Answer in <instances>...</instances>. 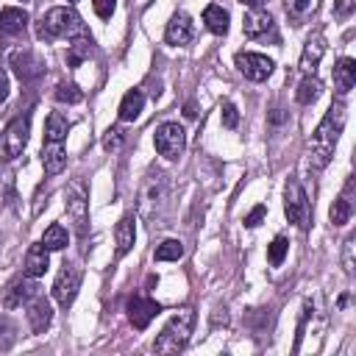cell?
Listing matches in <instances>:
<instances>
[{
	"mask_svg": "<svg viewBox=\"0 0 356 356\" xmlns=\"http://www.w3.org/2000/svg\"><path fill=\"white\" fill-rule=\"evenodd\" d=\"M11 67H14V72L19 75V81H25V83H31V81H36V78L44 75L42 58H39L36 53H31V50H17V53H11Z\"/></svg>",
	"mask_w": 356,
	"mask_h": 356,
	"instance_id": "8fae6325",
	"label": "cell"
},
{
	"mask_svg": "<svg viewBox=\"0 0 356 356\" xmlns=\"http://www.w3.org/2000/svg\"><path fill=\"white\" fill-rule=\"evenodd\" d=\"M92 8H95V14L100 19H108L114 14V8H117V0H92Z\"/></svg>",
	"mask_w": 356,
	"mask_h": 356,
	"instance_id": "8d00e7d4",
	"label": "cell"
},
{
	"mask_svg": "<svg viewBox=\"0 0 356 356\" xmlns=\"http://www.w3.org/2000/svg\"><path fill=\"white\" fill-rule=\"evenodd\" d=\"M42 164H44V172H47V175H58V172L67 167V150H64V142L44 139V145H42Z\"/></svg>",
	"mask_w": 356,
	"mask_h": 356,
	"instance_id": "e0dca14e",
	"label": "cell"
},
{
	"mask_svg": "<svg viewBox=\"0 0 356 356\" xmlns=\"http://www.w3.org/2000/svg\"><path fill=\"white\" fill-rule=\"evenodd\" d=\"M264 214H267V209H264L261 203H259V206H253V209H250V214L245 217V225H248V228H256V225L264 220Z\"/></svg>",
	"mask_w": 356,
	"mask_h": 356,
	"instance_id": "74e56055",
	"label": "cell"
},
{
	"mask_svg": "<svg viewBox=\"0 0 356 356\" xmlns=\"http://www.w3.org/2000/svg\"><path fill=\"white\" fill-rule=\"evenodd\" d=\"M64 203H67V214L72 220V228L78 236H86V222H89V200H86V189L81 186V181H70L64 189Z\"/></svg>",
	"mask_w": 356,
	"mask_h": 356,
	"instance_id": "5b68a950",
	"label": "cell"
},
{
	"mask_svg": "<svg viewBox=\"0 0 356 356\" xmlns=\"http://www.w3.org/2000/svg\"><path fill=\"white\" fill-rule=\"evenodd\" d=\"M83 95H81V89L78 86H67V83H61L58 89H56V100H61V103H78Z\"/></svg>",
	"mask_w": 356,
	"mask_h": 356,
	"instance_id": "836d02e7",
	"label": "cell"
},
{
	"mask_svg": "<svg viewBox=\"0 0 356 356\" xmlns=\"http://www.w3.org/2000/svg\"><path fill=\"white\" fill-rule=\"evenodd\" d=\"M67 131H70V122H67V117H64L61 111H50V114H47V120H44V139H53V142H64Z\"/></svg>",
	"mask_w": 356,
	"mask_h": 356,
	"instance_id": "4316f807",
	"label": "cell"
},
{
	"mask_svg": "<svg viewBox=\"0 0 356 356\" xmlns=\"http://www.w3.org/2000/svg\"><path fill=\"white\" fill-rule=\"evenodd\" d=\"M164 195H167V184H164V175L156 172L150 175V181L145 184V192H142V200H139V211L145 217L153 214V206H161L164 203Z\"/></svg>",
	"mask_w": 356,
	"mask_h": 356,
	"instance_id": "4fadbf2b",
	"label": "cell"
},
{
	"mask_svg": "<svg viewBox=\"0 0 356 356\" xmlns=\"http://www.w3.org/2000/svg\"><path fill=\"white\" fill-rule=\"evenodd\" d=\"M312 314H314V303L306 300V303H303V317H300V323H298V334H295V348H292V350L300 348V339H303V334H306V323H309Z\"/></svg>",
	"mask_w": 356,
	"mask_h": 356,
	"instance_id": "d6a6232c",
	"label": "cell"
},
{
	"mask_svg": "<svg viewBox=\"0 0 356 356\" xmlns=\"http://www.w3.org/2000/svg\"><path fill=\"white\" fill-rule=\"evenodd\" d=\"M184 114H186V117H195V114H197V111H195V103H186V111H184Z\"/></svg>",
	"mask_w": 356,
	"mask_h": 356,
	"instance_id": "7bdbcfd3",
	"label": "cell"
},
{
	"mask_svg": "<svg viewBox=\"0 0 356 356\" xmlns=\"http://www.w3.org/2000/svg\"><path fill=\"white\" fill-rule=\"evenodd\" d=\"M122 139H125V131L122 128H108L106 136H103V147L106 150H117L122 145Z\"/></svg>",
	"mask_w": 356,
	"mask_h": 356,
	"instance_id": "e575fe53",
	"label": "cell"
},
{
	"mask_svg": "<svg viewBox=\"0 0 356 356\" xmlns=\"http://www.w3.org/2000/svg\"><path fill=\"white\" fill-rule=\"evenodd\" d=\"M8 97V72L0 67V103Z\"/></svg>",
	"mask_w": 356,
	"mask_h": 356,
	"instance_id": "ab89813d",
	"label": "cell"
},
{
	"mask_svg": "<svg viewBox=\"0 0 356 356\" xmlns=\"http://www.w3.org/2000/svg\"><path fill=\"white\" fill-rule=\"evenodd\" d=\"M192 328H195V312L192 309L175 312L170 317V323L161 328V334L156 337L153 350L156 353H181L192 337Z\"/></svg>",
	"mask_w": 356,
	"mask_h": 356,
	"instance_id": "3957f363",
	"label": "cell"
},
{
	"mask_svg": "<svg viewBox=\"0 0 356 356\" xmlns=\"http://www.w3.org/2000/svg\"><path fill=\"white\" fill-rule=\"evenodd\" d=\"M284 211L289 217V222H295L300 231H306L312 225V206H309V195L298 181H286V192H284Z\"/></svg>",
	"mask_w": 356,
	"mask_h": 356,
	"instance_id": "277c9868",
	"label": "cell"
},
{
	"mask_svg": "<svg viewBox=\"0 0 356 356\" xmlns=\"http://www.w3.org/2000/svg\"><path fill=\"white\" fill-rule=\"evenodd\" d=\"M78 36H86V28H83L78 11L70 8V6L50 8L42 17V22H39V39H44V42H53V39H78Z\"/></svg>",
	"mask_w": 356,
	"mask_h": 356,
	"instance_id": "7a4b0ae2",
	"label": "cell"
},
{
	"mask_svg": "<svg viewBox=\"0 0 356 356\" xmlns=\"http://www.w3.org/2000/svg\"><path fill=\"white\" fill-rule=\"evenodd\" d=\"M320 95H323V83H320V78H314V75H306V78L298 83L295 100H298L300 106H312V103H314Z\"/></svg>",
	"mask_w": 356,
	"mask_h": 356,
	"instance_id": "484cf974",
	"label": "cell"
},
{
	"mask_svg": "<svg viewBox=\"0 0 356 356\" xmlns=\"http://www.w3.org/2000/svg\"><path fill=\"white\" fill-rule=\"evenodd\" d=\"M134 236H136V231H134V220H131V217H122V220L117 222V228H114L117 256H125V253L134 248Z\"/></svg>",
	"mask_w": 356,
	"mask_h": 356,
	"instance_id": "d4e9b609",
	"label": "cell"
},
{
	"mask_svg": "<svg viewBox=\"0 0 356 356\" xmlns=\"http://www.w3.org/2000/svg\"><path fill=\"white\" fill-rule=\"evenodd\" d=\"M342 264H345V273H348V275H353V236H348V239H345Z\"/></svg>",
	"mask_w": 356,
	"mask_h": 356,
	"instance_id": "f35d334b",
	"label": "cell"
},
{
	"mask_svg": "<svg viewBox=\"0 0 356 356\" xmlns=\"http://www.w3.org/2000/svg\"><path fill=\"white\" fill-rule=\"evenodd\" d=\"M242 31L248 39H264V36H275V22L264 8H250L242 19Z\"/></svg>",
	"mask_w": 356,
	"mask_h": 356,
	"instance_id": "30bf717a",
	"label": "cell"
},
{
	"mask_svg": "<svg viewBox=\"0 0 356 356\" xmlns=\"http://www.w3.org/2000/svg\"><path fill=\"white\" fill-rule=\"evenodd\" d=\"M153 145H156L159 156L175 161L186 147V131L178 122H161L156 128V134H153Z\"/></svg>",
	"mask_w": 356,
	"mask_h": 356,
	"instance_id": "8992f818",
	"label": "cell"
},
{
	"mask_svg": "<svg viewBox=\"0 0 356 356\" xmlns=\"http://www.w3.org/2000/svg\"><path fill=\"white\" fill-rule=\"evenodd\" d=\"M28 25V11L25 8H3L0 11V36H17Z\"/></svg>",
	"mask_w": 356,
	"mask_h": 356,
	"instance_id": "44dd1931",
	"label": "cell"
},
{
	"mask_svg": "<svg viewBox=\"0 0 356 356\" xmlns=\"http://www.w3.org/2000/svg\"><path fill=\"white\" fill-rule=\"evenodd\" d=\"M220 117H222V125H225V128H236V125H239V111H236V106H234L231 100L222 103Z\"/></svg>",
	"mask_w": 356,
	"mask_h": 356,
	"instance_id": "1f68e13d",
	"label": "cell"
},
{
	"mask_svg": "<svg viewBox=\"0 0 356 356\" xmlns=\"http://www.w3.org/2000/svg\"><path fill=\"white\" fill-rule=\"evenodd\" d=\"M239 3H245V6H250V8H261L267 0H239Z\"/></svg>",
	"mask_w": 356,
	"mask_h": 356,
	"instance_id": "60d3db41",
	"label": "cell"
},
{
	"mask_svg": "<svg viewBox=\"0 0 356 356\" xmlns=\"http://www.w3.org/2000/svg\"><path fill=\"white\" fill-rule=\"evenodd\" d=\"M203 25H206L211 33L225 36V33H228V11H225L222 6H217V3L206 6V8H203Z\"/></svg>",
	"mask_w": 356,
	"mask_h": 356,
	"instance_id": "603a6c76",
	"label": "cell"
},
{
	"mask_svg": "<svg viewBox=\"0 0 356 356\" xmlns=\"http://www.w3.org/2000/svg\"><path fill=\"white\" fill-rule=\"evenodd\" d=\"M156 261H178L184 256V242L181 239H164L159 248H156Z\"/></svg>",
	"mask_w": 356,
	"mask_h": 356,
	"instance_id": "f1b7e54d",
	"label": "cell"
},
{
	"mask_svg": "<svg viewBox=\"0 0 356 356\" xmlns=\"http://www.w3.org/2000/svg\"><path fill=\"white\" fill-rule=\"evenodd\" d=\"M50 317H53V309H50V303L42 295H36L33 300H28V323H31V331L33 334H42L50 325Z\"/></svg>",
	"mask_w": 356,
	"mask_h": 356,
	"instance_id": "ac0fdd59",
	"label": "cell"
},
{
	"mask_svg": "<svg viewBox=\"0 0 356 356\" xmlns=\"http://www.w3.org/2000/svg\"><path fill=\"white\" fill-rule=\"evenodd\" d=\"M50 267V256H47V248L39 242V245H31L28 253H25V275L28 278H39L44 275Z\"/></svg>",
	"mask_w": 356,
	"mask_h": 356,
	"instance_id": "ffe728a7",
	"label": "cell"
},
{
	"mask_svg": "<svg viewBox=\"0 0 356 356\" xmlns=\"http://www.w3.org/2000/svg\"><path fill=\"white\" fill-rule=\"evenodd\" d=\"M334 86L339 95H348L356 86V61L353 58H339L334 64Z\"/></svg>",
	"mask_w": 356,
	"mask_h": 356,
	"instance_id": "7402d4cb",
	"label": "cell"
},
{
	"mask_svg": "<svg viewBox=\"0 0 356 356\" xmlns=\"http://www.w3.org/2000/svg\"><path fill=\"white\" fill-rule=\"evenodd\" d=\"M284 6H286V14L298 19L312 8V0H284Z\"/></svg>",
	"mask_w": 356,
	"mask_h": 356,
	"instance_id": "d590c367",
	"label": "cell"
},
{
	"mask_svg": "<svg viewBox=\"0 0 356 356\" xmlns=\"http://www.w3.org/2000/svg\"><path fill=\"white\" fill-rule=\"evenodd\" d=\"M323 56H325V39H323V33H312L306 39V44H303V53H300V64H298L300 72L314 75V70H317Z\"/></svg>",
	"mask_w": 356,
	"mask_h": 356,
	"instance_id": "9a60e30c",
	"label": "cell"
},
{
	"mask_svg": "<svg viewBox=\"0 0 356 356\" xmlns=\"http://www.w3.org/2000/svg\"><path fill=\"white\" fill-rule=\"evenodd\" d=\"M67 228L64 225H58V222H53V225H47L44 228V234H42V245L47 248V250H61V248H67Z\"/></svg>",
	"mask_w": 356,
	"mask_h": 356,
	"instance_id": "83f0119b",
	"label": "cell"
},
{
	"mask_svg": "<svg viewBox=\"0 0 356 356\" xmlns=\"http://www.w3.org/2000/svg\"><path fill=\"white\" fill-rule=\"evenodd\" d=\"M70 3H72V0H70Z\"/></svg>",
	"mask_w": 356,
	"mask_h": 356,
	"instance_id": "ee69618b",
	"label": "cell"
},
{
	"mask_svg": "<svg viewBox=\"0 0 356 356\" xmlns=\"http://www.w3.org/2000/svg\"><path fill=\"white\" fill-rule=\"evenodd\" d=\"M353 178H348V184H345V192L334 200V206H331V211H328V217H331V222L334 225H345L348 220H350V214H353Z\"/></svg>",
	"mask_w": 356,
	"mask_h": 356,
	"instance_id": "d6986e66",
	"label": "cell"
},
{
	"mask_svg": "<svg viewBox=\"0 0 356 356\" xmlns=\"http://www.w3.org/2000/svg\"><path fill=\"white\" fill-rule=\"evenodd\" d=\"M281 120H284L281 108H273V114H270V122H281Z\"/></svg>",
	"mask_w": 356,
	"mask_h": 356,
	"instance_id": "b9f144b4",
	"label": "cell"
},
{
	"mask_svg": "<svg viewBox=\"0 0 356 356\" xmlns=\"http://www.w3.org/2000/svg\"><path fill=\"white\" fill-rule=\"evenodd\" d=\"M342 128H345V106L342 103H331V108L325 111V117L320 120V125L314 128V134L309 139V167L312 170L328 167Z\"/></svg>",
	"mask_w": 356,
	"mask_h": 356,
	"instance_id": "6da1fadb",
	"label": "cell"
},
{
	"mask_svg": "<svg viewBox=\"0 0 356 356\" xmlns=\"http://www.w3.org/2000/svg\"><path fill=\"white\" fill-rule=\"evenodd\" d=\"M78 286H81V273H78V267L64 264V267L58 270L56 281H53V298H56V300H58V303L67 309V306L75 300Z\"/></svg>",
	"mask_w": 356,
	"mask_h": 356,
	"instance_id": "ba28073f",
	"label": "cell"
},
{
	"mask_svg": "<svg viewBox=\"0 0 356 356\" xmlns=\"http://www.w3.org/2000/svg\"><path fill=\"white\" fill-rule=\"evenodd\" d=\"M92 53V36L86 33V36H78V39H72V44H70V67H78L86 56Z\"/></svg>",
	"mask_w": 356,
	"mask_h": 356,
	"instance_id": "f546056e",
	"label": "cell"
},
{
	"mask_svg": "<svg viewBox=\"0 0 356 356\" xmlns=\"http://www.w3.org/2000/svg\"><path fill=\"white\" fill-rule=\"evenodd\" d=\"M164 39H167V44H175V47L189 44L192 42V19H189V14H184V11L172 14V19L167 22Z\"/></svg>",
	"mask_w": 356,
	"mask_h": 356,
	"instance_id": "2e32d148",
	"label": "cell"
},
{
	"mask_svg": "<svg viewBox=\"0 0 356 356\" xmlns=\"http://www.w3.org/2000/svg\"><path fill=\"white\" fill-rule=\"evenodd\" d=\"M161 312V306L156 303V300H150V298H139V295H134L131 300H128V320H131V325L134 328H147L150 325V320L156 317Z\"/></svg>",
	"mask_w": 356,
	"mask_h": 356,
	"instance_id": "7c38bea8",
	"label": "cell"
},
{
	"mask_svg": "<svg viewBox=\"0 0 356 356\" xmlns=\"http://www.w3.org/2000/svg\"><path fill=\"white\" fill-rule=\"evenodd\" d=\"M28 131H31L28 117H14V120L6 125V131H3V136H0L3 159L11 161V159L22 156V150H25V145H28Z\"/></svg>",
	"mask_w": 356,
	"mask_h": 356,
	"instance_id": "52a82bcc",
	"label": "cell"
},
{
	"mask_svg": "<svg viewBox=\"0 0 356 356\" xmlns=\"http://www.w3.org/2000/svg\"><path fill=\"white\" fill-rule=\"evenodd\" d=\"M39 295V286L33 284V281H25V278H17V281H11L8 284V289H6V295H3V306L6 309H17V306H28V300H33Z\"/></svg>",
	"mask_w": 356,
	"mask_h": 356,
	"instance_id": "5bb4252c",
	"label": "cell"
},
{
	"mask_svg": "<svg viewBox=\"0 0 356 356\" xmlns=\"http://www.w3.org/2000/svg\"><path fill=\"white\" fill-rule=\"evenodd\" d=\"M286 250H289V242H286V236H275V239L270 242V248H267V261H270L273 267L284 264V259H286Z\"/></svg>",
	"mask_w": 356,
	"mask_h": 356,
	"instance_id": "4dcf8cb0",
	"label": "cell"
},
{
	"mask_svg": "<svg viewBox=\"0 0 356 356\" xmlns=\"http://www.w3.org/2000/svg\"><path fill=\"white\" fill-rule=\"evenodd\" d=\"M273 58L261 56V53H236V70L248 78V81H264L273 72Z\"/></svg>",
	"mask_w": 356,
	"mask_h": 356,
	"instance_id": "9c48e42d",
	"label": "cell"
},
{
	"mask_svg": "<svg viewBox=\"0 0 356 356\" xmlns=\"http://www.w3.org/2000/svg\"><path fill=\"white\" fill-rule=\"evenodd\" d=\"M142 108H145V95L139 92V89H131V92H125V97L120 100V120L122 122H131V120H136L139 114H142Z\"/></svg>",
	"mask_w": 356,
	"mask_h": 356,
	"instance_id": "cb8c5ba5",
	"label": "cell"
}]
</instances>
